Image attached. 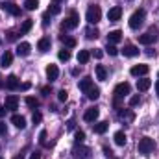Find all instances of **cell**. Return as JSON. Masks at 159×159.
<instances>
[{
  "mask_svg": "<svg viewBox=\"0 0 159 159\" xmlns=\"http://www.w3.org/2000/svg\"><path fill=\"white\" fill-rule=\"evenodd\" d=\"M32 26H34V20H32V19H26V20L22 22V26H20V35L28 34V32L32 30Z\"/></svg>",
  "mask_w": 159,
  "mask_h": 159,
  "instance_id": "28",
  "label": "cell"
},
{
  "mask_svg": "<svg viewBox=\"0 0 159 159\" xmlns=\"http://www.w3.org/2000/svg\"><path fill=\"white\" fill-rule=\"evenodd\" d=\"M59 39L63 41L65 48H74V46H76V39H74V37H67V35H61Z\"/></svg>",
  "mask_w": 159,
  "mask_h": 159,
  "instance_id": "29",
  "label": "cell"
},
{
  "mask_svg": "<svg viewBox=\"0 0 159 159\" xmlns=\"http://www.w3.org/2000/svg\"><path fill=\"white\" fill-rule=\"evenodd\" d=\"M129 89H131V87H129V83H126V81H124V83H119V85L115 87V104H117V106H119L120 98H124V96L129 94Z\"/></svg>",
  "mask_w": 159,
  "mask_h": 159,
  "instance_id": "6",
  "label": "cell"
},
{
  "mask_svg": "<svg viewBox=\"0 0 159 159\" xmlns=\"http://www.w3.org/2000/svg\"><path fill=\"white\" fill-rule=\"evenodd\" d=\"M85 37L87 39H96L98 37V30L96 28H87L85 30Z\"/></svg>",
  "mask_w": 159,
  "mask_h": 159,
  "instance_id": "33",
  "label": "cell"
},
{
  "mask_svg": "<svg viewBox=\"0 0 159 159\" xmlns=\"http://www.w3.org/2000/svg\"><path fill=\"white\" fill-rule=\"evenodd\" d=\"M93 54H94V57H96V59H100V57H102V56H104V52H102V50H100V48H96V50H94V52H93Z\"/></svg>",
  "mask_w": 159,
  "mask_h": 159,
  "instance_id": "44",
  "label": "cell"
},
{
  "mask_svg": "<svg viewBox=\"0 0 159 159\" xmlns=\"http://www.w3.org/2000/svg\"><path fill=\"white\" fill-rule=\"evenodd\" d=\"M157 76H159V74H157Z\"/></svg>",
  "mask_w": 159,
  "mask_h": 159,
  "instance_id": "54",
  "label": "cell"
},
{
  "mask_svg": "<svg viewBox=\"0 0 159 159\" xmlns=\"http://www.w3.org/2000/svg\"><path fill=\"white\" fill-rule=\"evenodd\" d=\"M85 94H87V98H89V100H98V98H100V89L93 85V87H91Z\"/></svg>",
  "mask_w": 159,
  "mask_h": 159,
  "instance_id": "25",
  "label": "cell"
},
{
  "mask_svg": "<svg viewBox=\"0 0 159 159\" xmlns=\"http://www.w3.org/2000/svg\"><path fill=\"white\" fill-rule=\"evenodd\" d=\"M102 150H104V154H106L107 157H111V156H113V152H111V148H107V146H104Z\"/></svg>",
  "mask_w": 159,
  "mask_h": 159,
  "instance_id": "45",
  "label": "cell"
},
{
  "mask_svg": "<svg viewBox=\"0 0 159 159\" xmlns=\"http://www.w3.org/2000/svg\"><path fill=\"white\" fill-rule=\"evenodd\" d=\"M78 24H80L78 13H76V11H70V15L61 22V28H63V30H74V28H78Z\"/></svg>",
  "mask_w": 159,
  "mask_h": 159,
  "instance_id": "5",
  "label": "cell"
},
{
  "mask_svg": "<svg viewBox=\"0 0 159 159\" xmlns=\"http://www.w3.org/2000/svg\"><path fill=\"white\" fill-rule=\"evenodd\" d=\"M0 135H7V128L4 122H0Z\"/></svg>",
  "mask_w": 159,
  "mask_h": 159,
  "instance_id": "42",
  "label": "cell"
},
{
  "mask_svg": "<svg viewBox=\"0 0 159 159\" xmlns=\"http://www.w3.org/2000/svg\"><path fill=\"white\" fill-rule=\"evenodd\" d=\"M54 2H59V0H54Z\"/></svg>",
  "mask_w": 159,
  "mask_h": 159,
  "instance_id": "53",
  "label": "cell"
},
{
  "mask_svg": "<svg viewBox=\"0 0 159 159\" xmlns=\"http://www.w3.org/2000/svg\"><path fill=\"white\" fill-rule=\"evenodd\" d=\"M120 17H122V7H120V6H115V7H111V9L107 11L109 22H117V20H120Z\"/></svg>",
  "mask_w": 159,
  "mask_h": 159,
  "instance_id": "9",
  "label": "cell"
},
{
  "mask_svg": "<svg viewBox=\"0 0 159 159\" xmlns=\"http://www.w3.org/2000/svg\"><path fill=\"white\" fill-rule=\"evenodd\" d=\"M15 159H24V157H22V156H17V157H15Z\"/></svg>",
  "mask_w": 159,
  "mask_h": 159,
  "instance_id": "52",
  "label": "cell"
},
{
  "mask_svg": "<svg viewBox=\"0 0 159 159\" xmlns=\"http://www.w3.org/2000/svg\"><path fill=\"white\" fill-rule=\"evenodd\" d=\"M78 87H80V91H83V93H87V91H89V89L93 87V78H91V76H85L83 80H80Z\"/></svg>",
  "mask_w": 159,
  "mask_h": 159,
  "instance_id": "17",
  "label": "cell"
},
{
  "mask_svg": "<svg viewBox=\"0 0 159 159\" xmlns=\"http://www.w3.org/2000/svg\"><path fill=\"white\" fill-rule=\"evenodd\" d=\"M6 111H7V109H6V106H0V117H4V115H6Z\"/></svg>",
  "mask_w": 159,
  "mask_h": 159,
  "instance_id": "48",
  "label": "cell"
},
{
  "mask_svg": "<svg viewBox=\"0 0 159 159\" xmlns=\"http://www.w3.org/2000/svg\"><path fill=\"white\" fill-rule=\"evenodd\" d=\"M148 65H133L131 69H129V72H131V76H146L148 74Z\"/></svg>",
  "mask_w": 159,
  "mask_h": 159,
  "instance_id": "10",
  "label": "cell"
},
{
  "mask_svg": "<svg viewBox=\"0 0 159 159\" xmlns=\"http://www.w3.org/2000/svg\"><path fill=\"white\" fill-rule=\"evenodd\" d=\"M94 72H96V78L100 80V81H106V78H107V70H106L104 65H96Z\"/></svg>",
  "mask_w": 159,
  "mask_h": 159,
  "instance_id": "23",
  "label": "cell"
},
{
  "mask_svg": "<svg viewBox=\"0 0 159 159\" xmlns=\"http://www.w3.org/2000/svg\"><path fill=\"white\" fill-rule=\"evenodd\" d=\"M50 44H52V43H50L48 37H43V39H39V43H37V48H39V52L44 54V52H48V50H50Z\"/></svg>",
  "mask_w": 159,
  "mask_h": 159,
  "instance_id": "22",
  "label": "cell"
},
{
  "mask_svg": "<svg viewBox=\"0 0 159 159\" xmlns=\"http://www.w3.org/2000/svg\"><path fill=\"white\" fill-rule=\"evenodd\" d=\"M119 119L131 122V120L135 119V115H133V111H131V109H119Z\"/></svg>",
  "mask_w": 159,
  "mask_h": 159,
  "instance_id": "20",
  "label": "cell"
},
{
  "mask_svg": "<svg viewBox=\"0 0 159 159\" xmlns=\"http://www.w3.org/2000/svg\"><path fill=\"white\" fill-rule=\"evenodd\" d=\"M7 41H17V34L15 32H7Z\"/></svg>",
  "mask_w": 159,
  "mask_h": 159,
  "instance_id": "43",
  "label": "cell"
},
{
  "mask_svg": "<svg viewBox=\"0 0 159 159\" xmlns=\"http://www.w3.org/2000/svg\"><path fill=\"white\" fill-rule=\"evenodd\" d=\"M57 98H59V102H67V98H69V93H67L65 89H61V91L57 93Z\"/></svg>",
  "mask_w": 159,
  "mask_h": 159,
  "instance_id": "38",
  "label": "cell"
},
{
  "mask_svg": "<svg viewBox=\"0 0 159 159\" xmlns=\"http://www.w3.org/2000/svg\"><path fill=\"white\" fill-rule=\"evenodd\" d=\"M156 93H157V96H159V81L156 83Z\"/></svg>",
  "mask_w": 159,
  "mask_h": 159,
  "instance_id": "51",
  "label": "cell"
},
{
  "mask_svg": "<svg viewBox=\"0 0 159 159\" xmlns=\"http://www.w3.org/2000/svg\"><path fill=\"white\" fill-rule=\"evenodd\" d=\"M57 57L61 59V61H69L70 59V52L65 48V50H59V54H57Z\"/></svg>",
  "mask_w": 159,
  "mask_h": 159,
  "instance_id": "34",
  "label": "cell"
},
{
  "mask_svg": "<svg viewBox=\"0 0 159 159\" xmlns=\"http://www.w3.org/2000/svg\"><path fill=\"white\" fill-rule=\"evenodd\" d=\"M26 106H28L30 109H37V107H39V100L34 98V96H26Z\"/></svg>",
  "mask_w": 159,
  "mask_h": 159,
  "instance_id": "31",
  "label": "cell"
},
{
  "mask_svg": "<svg viewBox=\"0 0 159 159\" xmlns=\"http://www.w3.org/2000/svg\"><path fill=\"white\" fill-rule=\"evenodd\" d=\"M6 87H7L9 91H15V89L20 87V81H19V78H17L15 74H9V76L6 78Z\"/></svg>",
  "mask_w": 159,
  "mask_h": 159,
  "instance_id": "12",
  "label": "cell"
},
{
  "mask_svg": "<svg viewBox=\"0 0 159 159\" xmlns=\"http://www.w3.org/2000/svg\"><path fill=\"white\" fill-rule=\"evenodd\" d=\"M30 52H32V46H30V43H20V44L17 46V54H19V56H22V57L30 56Z\"/></svg>",
  "mask_w": 159,
  "mask_h": 159,
  "instance_id": "16",
  "label": "cell"
},
{
  "mask_svg": "<svg viewBox=\"0 0 159 159\" xmlns=\"http://www.w3.org/2000/svg\"><path fill=\"white\" fill-rule=\"evenodd\" d=\"M98 115H100V111H98V107H89V109L85 111V115H83V119H85V122H94V120L98 119Z\"/></svg>",
  "mask_w": 159,
  "mask_h": 159,
  "instance_id": "14",
  "label": "cell"
},
{
  "mask_svg": "<svg viewBox=\"0 0 159 159\" xmlns=\"http://www.w3.org/2000/svg\"><path fill=\"white\" fill-rule=\"evenodd\" d=\"M32 120H34V124H39L41 120H43V115H41L39 111H34V115H32Z\"/></svg>",
  "mask_w": 159,
  "mask_h": 159,
  "instance_id": "39",
  "label": "cell"
},
{
  "mask_svg": "<svg viewBox=\"0 0 159 159\" xmlns=\"http://www.w3.org/2000/svg\"><path fill=\"white\" fill-rule=\"evenodd\" d=\"M72 154H74L76 159H89L91 157V148H87V146H76Z\"/></svg>",
  "mask_w": 159,
  "mask_h": 159,
  "instance_id": "8",
  "label": "cell"
},
{
  "mask_svg": "<svg viewBox=\"0 0 159 159\" xmlns=\"http://www.w3.org/2000/svg\"><path fill=\"white\" fill-rule=\"evenodd\" d=\"M57 76H59V69L56 65H48L46 67V78H48V81H56Z\"/></svg>",
  "mask_w": 159,
  "mask_h": 159,
  "instance_id": "15",
  "label": "cell"
},
{
  "mask_svg": "<svg viewBox=\"0 0 159 159\" xmlns=\"http://www.w3.org/2000/svg\"><path fill=\"white\" fill-rule=\"evenodd\" d=\"M61 11V7H59V2H52V6H50V11L48 13H52V15H57Z\"/></svg>",
  "mask_w": 159,
  "mask_h": 159,
  "instance_id": "37",
  "label": "cell"
},
{
  "mask_svg": "<svg viewBox=\"0 0 159 159\" xmlns=\"http://www.w3.org/2000/svg\"><path fill=\"white\" fill-rule=\"evenodd\" d=\"M120 39H122V32H120V30H113V32L107 34V43H111V44L119 43Z\"/></svg>",
  "mask_w": 159,
  "mask_h": 159,
  "instance_id": "21",
  "label": "cell"
},
{
  "mask_svg": "<svg viewBox=\"0 0 159 159\" xmlns=\"http://www.w3.org/2000/svg\"><path fill=\"white\" fill-rule=\"evenodd\" d=\"M6 109L7 111H15L17 107H19V98L15 96V94H9V96H6Z\"/></svg>",
  "mask_w": 159,
  "mask_h": 159,
  "instance_id": "11",
  "label": "cell"
},
{
  "mask_svg": "<svg viewBox=\"0 0 159 159\" xmlns=\"http://www.w3.org/2000/svg\"><path fill=\"white\" fill-rule=\"evenodd\" d=\"M74 124H76L74 119H70V120H69V124H67V128H69V129H74Z\"/></svg>",
  "mask_w": 159,
  "mask_h": 159,
  "instance_id": "46",
  "label": "cell"
},
{
  "mask_svg": "<svg viewBox=\"0 0 159 159\" xmlns=\"http://www.w3.org/2000/svg\"><path fill=\"white\" fill-rule=\"evenodd\" d=\"M11 63H13V54H11L9 50H6V52L2 54V59H0V65H2L4 69H6V67H9Z\"/></svg>",
  "mask_w": 159,
  "mask_h": 159,
  "instance_id": "18",
  "label": "cell"
},
{
  "mask_svg": "<svg viewBox=\"0 0 159 159\" xmlns=\"http://www.w3.org/2000/svg\"><path fill=\"white\" fill-rule=\"evenodd\" d=\"M144 17H146V11H144V9H137V11H133V15L129 17V28H131V30H137L139 26H143Z\"/></svg>",
  "mask_w": 159,
  "mask_h": 159,
  "instance_id": "2",
  "label": "cell"
},
{
  "mask_svg": "<svg viewBox=\"0 0 159 159\" xmlns=\"http://www.w3.org/2000/svg\"><path fill=\"white\" fill-rule=\"evenodd\" d=\"M85 19H87L89 24H96V22H100V19H102V9H100V6H96V4L89 6Z\"/></svg>",
  "mask_w": 159,
  "mask_h": 159,
  "instance_id": "1",
  "label": "cell"
},
{
  "mask_svg": "<svg viewBox=\"0 0 159 159\" xmlns=\"http://www.w3.org/2000/svg\"><path fill=\"white\" fill-rule=\"evenodd\" d=\"M122 54H124L126 57H135V56H139V48H137L135 44H124Z\"/></svg>",
  "mask_w": 159,
  "mask_h": 159,
  "instance_id": "13",
  "label": "cell"
},
{
  "mask_svg": "<svg viewBox=\"0 0 159 159\" xmlns=\"http://www.w3.org/2000/svg\"><path fill=\"white\" fill-rule=\"evenodd\" d=\"M113 139H115V144H119V146H124L126 144V133L124 131H117Z\"/></svg>",
  "mask_w": 159,
  "mask_h": 159,
  "instance_id": "30",
  "label": "cell"
},
{
  "mask_svg": "<svg viewBox=\"0 0 159 159\" xmlns=\"http://www.w3.org/2000/svg\"><path fill=\"white\" fill-rule=\"evenodd\" d=\"M11 124H15L19 129H24V128H26V119H24L22 115H13V117H11Z\"/></svg>",
  "mask_w": 159,
  "mask_h": 159,
  "instance_id": "19",
  "label": "cell"
},
{
  "mask_svg": "<svg viewBox=\"0 0 159 159\" xmlns=\"http://www.w3.org/2000/svg\"><path fill=\"white\" fill-rule=\"evenodd\" d=\"M39 143H41V144H44V143H46V131H44V129L39 133Z\"/></svg>",
  "mask_w": 159,
  "mask_h": 159,
  "instance_id": "41",
  "label": "cell"
},
{
  "mask_svg": "<svg viewBox=\"0 0 159 159\" xmlns=\"http://www.w3.org/2000/svg\"><path fill=\"white\" fill-rule=\"evenodd\" d=\"M44 96H48V93H50V87H43V91H41Z\"/></svg>",
  "mask_w": 159,
  "mask_h": 159,
  "instance_id": "47",
  "label": "cell"
},
{
  "mask_svg": "<svg viewBox=\"0 0 159 159\" xmlns=\"http://www.w3.org/2000/svg\"><path fill=\"white\" fill-rule=\"evenodd\" d=\"M0 159H2V157H0Z\"/></svg>",
  "mask_w": 159,
  "mask_h": 159,
  "instance_id": "55",
  "label": "cell"
},
{
  "mask_svg": "<svg viewBox=\"0 0 159 159\" xmlns=\"http://www.w3.org/2000/svg\"><path fill=\"white\" fill-rule=\"evenodd\" d=\"M157 39H159V30L156 26H152L146 34H143V35L139 37V43H141V44H152L154 41H157Z\"/></svg>",
  "mask_w": 159,
  "mask_h": 159,
  "instance_id": "4",
  "label": "cell"
},
{
  "mask_svg": "<svg viewBox=\"0 0 159 159\" xmlns=\"http://www.w3.org/2000/svg\"><path fill=\"white\" fill-rule=\"evenodd\" d=\"M139 102H141V96H139V94H135V96H131V98H129V106H131V107H133V106H137Z\"/></svg>",
  "mask_w": 159,
  "mask_h": 159,
  "instance_id": "40",
  "label": "cell"
},
{
  "mask_svg": "<svg viewBox=\"0 0 159 159\" xmlns=\"http://www.w3.org/2000/svg\"><path fill=\"white\" fill-rule=\"evenodd\" d=\"M146 54H148V56L152 57V56H156V50H152V48H148V50H146Z\"/></svg>",
  "mask_w": 159,
  "mask_h": 159,
  "instance_id": "49",
  "label": "cell"
},
{
  "mask_svg": "<svg viewBox=\"0 0 159 159\" xmlns=\"http://www.w3.org/2000/svg\"><path fill=\"white\" fill-rule=\"evenodd\" d=\"M30 159H41L39 152H34V154H32V157H30Z\"/></svg>",
  "mask_w": 159,
  "mask_h": 159,
  "instance_id": "50",
  "label": "cell"
},
{
  "mask_svg": "<svg viewBox=\"0 0 159 159\" xmlns=\"http://www.w3.org/2000/svg\"><path fill=\"white\" fill-rule=\"evenodd\" d=\"M24 7L28 11H34V9L39 7V0H24Z\"/></svg>",
  "mask_w": 159,
  "mask_h": 159,
  "instance_id": "32",
  "label": "cell"
},
{
  "mask_svg": "<svg viewBox=\"0 0 159 159\" xmlns=\"http://www.w3.org/2000/svg\"><path fill=\"white\" fill-rule=\"evenodd\" d=\"M152 87V81L148 78H143V80H137V89L139 91H148Z\"/></svg>",
  "mask_w": 159,
  "mask_h": 159,
  "instance_id": "24",
  "label": "cell"
},
{
  "mask_svg": "<svg viewBox=\"0 0 159 159\" xmlns=\"http://www.w3.org/2000/svg\"><path fill=\"white\" fill-rule=\"evenodd\" d=\"M106 50H107V54H109V56H117V54H119V48H117L115 44H111V43H107Z\"/></svg>",
  "mask_w": 159,
  "mask_h": 159,
  "instance_id": "36",
  "label": "cell"
},
{
  "mask_svg": "<svg viewBox=\"0 0 159 159\" xmlns=\"http://www.w3.org/2000/svg\"><path fill=\"white\" fill-rule=\"evenodd\" d=\"M83 139H85V133H83L81 129H78V131L74 133V143H76V144H81V143H83Z\"/></svg>",
  "mask_w": 159,
  "mask_h": 159,
  "instance_id": "35",
  "label": "cell"
},
{
  "mask_svg": "<svg viewBox=\"0 0 159 159\" xmlns=\"http://www.w3.org/2000/svg\"><path fill=\"white\" fill-rule=\"evenodd\" d=\"M89 57H91V52H89V50H80L78 52V61L81 65H85V63L89 61Z\"/></svg>",
  "mask_w": 159,
  "mask_h": 159,
  "instance_id": "27",
  "label": "cell"
},
{
  "mask_svg": "<svg viewBox=\"0 0 159 159\" xmlns=\"http://www.w3.org/2000/svg\"><path fill=\"white\" fill-rule=\"evenodd\" d=\"M154 148H156L154 139H150V137H143V139L139 141V154L148 156L150 152H154Z\"/></svg>",
  "mask_w": 159,
  "mask_h": 159,
  "instance_id": "3",
  "label": "cell"
},
{
  "mask_svg": "<svg viewBox=\"0 0 159 159\" xmlns=\"http://www.w3.org/2000/svg\"><path fill=\"white\" fill-rule=\"evenodd\" d=\"M2 9H4L6 13L13 15V17H19V15H20V7H19L17 4H13V2H4V4H2Z\"/></svg>",
  "mask_w": 159,
  "mask_h": 159,
  "instance_id": "7",
  "label": "cell"
},
{
  "mask_svg": "<svg viewBox=\"0 0 159 159\" xmlns=\"http://www.w3.org/2000/svg\"><path fill=\"white\" fill-rule=\"evenodd\" d=\"M93 128H94V131H96V133H100V135H102V133H106V131H107L109 124L102 120V122H96V124H93Z\"/></svg>",
  "mask_w": 159,
  "mask_h": 159,
  "instance_id": "26",
  "label": "cell"
}]
</instances>
